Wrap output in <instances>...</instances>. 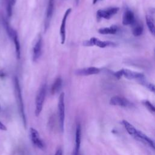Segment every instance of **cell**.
<instances>
[{
    "mask_svg": "<svg viewBox=\"0 0 155 155\" xmlns=\"http://www.w3.org/2000/svg\"><path fill=\"white\" fill-rule=\"evenodd\" d=\"M79 1H80V0H75V3H76V5H78V4H79Z\"/></svg>",
    "mask_w": 155,
    "mask_h": 155,
    "instance_id": "obj_30",
    "label": "cell"
},
{
    "mask_svg": "<svg viewBox=\"0 0 155 155\" xmlns=\"http://www.w3.org/2000/svg\"><path fill=\"white\" fill-rule=\"evenodd\" d=\"M139 140H141L142 142H144L148 145H150L152 148H153L155 150V142L148 137L147 135H145L144 133L141 132L140 131H138V136L137 139Z\"/></svg>",
    "mask_w": 155,
    "mask_h": 155,
    "instance_id": "obj_17",
    "label": "cell"
},
{
    "mask_svg": "<svg viewBox=\"0 0 155 155\" xmlns=\"http://www.w3.org/2000/svg\"><path fill=\"white\" fill-rule=\"evenodd\" d=\"M64 93L62 92L59 97L58 100V114L59 126L61 131H64V120H65V104H64Z\"/></svg>",
    "mask_w": 155,
    "mask_h": 155,
    "instance_id": "obj_3",
    "label": "cell"
},
{
    "mask_svg": "<svg viewBox=\"0 0 155 155\" xmlns=\"http://www.w3.org/2000/svg\"><path fill=\"white\" fill-rule=\"evenodd\" d=\"M11 2H12V5H14L15 4L16 0H11Z\"/></svg>",
    "mask_w": 155,
    "mask_h": 155,
    "instance_id": "obj_28",
    "label": "cell"
},
{
    "mask_svg": "<svg viewBox=\"0 0 155 155\" xmlns=\"http://www.w3.org/2000/svg\"><path fill=\"white\" fill-rule=\"evenodd\" d=\"M122 70L123 76L126 79H128L130 80L135 79L138 81L139 82L145 79L144 74L142 73L132 71L131 70L125 69V68H122Z\"/></svg>",
    "mask_w": 155,
    "mask_h": 155,
    "instance_id": "obj_7",
    "label": "cell"
},
{
    "mask_svg": "<svg viewBox=\"0 0 155 155\" xmlns=\"http://www.w3.org/2000/svg\"><path fill=\"white\" fill-rule=\"evenodd\" d=\"M136 19L134 16V13L130 10H127L122 16V24L124 25H133Z\"/></svg>",
    "mask_w": 155,
    "mask_h": 155,
    "instance_id": "obj_13",
    "label": "cell"
},
{
    "mask_svg": "<svg viewBox=\"0 0 155 155\" xmlns=\"http://www.w3.org/2000/svg\"><path fill=\"white\" fill-rule=\"evenodd\" d=\"M81 140V128L80 124H78L76 130V138H75V145L73 152V155H79L80 145Z\"/></svg>",
    "mask_w": 155,
    "mask_h": 155,
    "instance_id": "obj_14",
    "label": "cell"
},
{
    "mask_svg": "<svg viewBox=\"0 0 155 155\" xmlns=\"http://www.w3.org/2000/svg\"><path fill=\"white\" fill-rule=\"evenodd\" d=\"M154 53H155V48H154Z\"/></svg>",
    "mask_w": 155,
    "mask_h": 155,
    "instance_id": "obj_32",
    "label": "cell"
},
{
    "mask_svg": "<svg viewBox=\"0 0 155 155\" xmlns=\"http://www.w3.org/2000/svg\"><path fill=\"white\" fill-rule=\"evenodd\" d=\"M83 45L87 47H91V46L95 45L99 48H105L107 47H110V46H115L116 44L111 41H101L97 38L93 37L90 38L89 40L85 41L83 43Z\"/></svg>",
    "mask_w": 155,
    "mask_h": 155,
    "instance_id": "obj_4",
    "label": "cell"
},
{
    "mask_svg": "<svg viewBox=\"0 0 155 155\" xmlns=\"http://www.w3.org/2000/svg\"><path fill=\"white\" fill-rule=\"evenodd\" d=\"M114 76L117 79H120L123 76L122 69H120V70H118L117 71L115 72V73H114Z\"/></svg>",
    "mask_w": 155,
    "mask_h": 155,
    "instance_id": "obj_25",
    "label": "cell"
},
{
    "mask_svg": "<svg viewBox=\"0 0 155 155\" xmlns=\"http://www.w3.org/2000/svg\"><path fill=\"white\" fill-rule=\"evenodd\" d=\"M54 155H62V151L61 149L58 150Z\"/></svg>",
    "mask_w": 155,
    "mask_h": 155,
    "instance_id": "obj_27",
    "label": "cell"
},
{
    "mask_svg": "<svg viewBox=\"0 0 155 155\" xmlns=\"http://www.w3.org/2000/svg\"><path fill=\"white\" fill-rule=\"evenodd\" d=\"M62 78L61 77H58L54 80V82L51 85V90H50L51 93L52 94H54L55 93H57L58 92H59L62 87Z\"/></svg>",
    "mask_w": 155,
    "mask_h": 155,
    "instance_id": "obj_19",
    "label": "cell"
},
{
    "mask_svg": "<svg viewBox=\"0 0 155 155\" xmlns=\"http://www.w3.org/2000/svg\"><path fill=\"white\" fill-rule=\"evenodd\" d=\"M13 40V42H14V45H15V52H16V58L18 59H19L21 58V47H20V44H19V39H18V34H16L12 39Z\"/></svg>",
    "mask_w": 155,
    "mask_h": 155,
    "instance_id": "obj_21",
    "label": "cell"
},
{
    "mask_svg": "<svg viewBox=\"0 0 155 155\" xmlns=\"http://www.w3.org/2000/svg\"><path fill=\"white\" fill-rule=\"evenodd\" d=\"M110 104L111 105L122 107H131L133 104L127 99L119 96H114L110 99Z\"/></svg>",
    "mask_w": 155,
    "mask_h": 155,
    "instance_id": "obj_8",
    "label": "cell"
},
{
    "mask_svg": "<svg viewBox=\"0 0 155 155\" xmlns=\"http://www.w3.org/2000/svg\"><path fill=\"white\" fill-rule=\"evenodd\" d=\"M146 23L150 33L154 36H155V24L154 23L153 19L151 18V16L149 15L146 16Z\"/></svg>",
    "mask_w": 155,
    "mask_h": 155,
    "instance_id": "obj_20",
    "label": "cell"
},
{
    "mask_svg": "<svg viewBox=\"0 0 155 155\" xmlns=\"http://www.w3.org/2000/svg\"><path fill=\"white\" fill-rule=\"evenodd\" d=\"M71 12V8H68L64 13V15L63 16L62 22L60 25L59 28V35L61 37V42L62 44H64L65 42V38H66V23L67 20L68 18V15L70 14Z\"/></svg>",
    "mask_w": 155,
    "mask_h": 155,
    "instance_id": "obj_6",
    "label": "cell"
},
{
    "mask_svg": "<svg viewBox=\"0 0 155 155\" xmlns=\"http://www.w3.org/2000/svg\"><path fill=\"white\" fill-rule=\"evenodd\" d=\"M132 33L134 36H140L143 31V25L140 21H137L132 25Z\"/></svg>",
    "mask_w": 155,
    "mask_h": 155,
    "instance_id": "obj_16",
    "label": "cell"
},
{
    "mask_svg": "<svg viewBox=\"0 0 155 155\" xmlns=\"http://www.w3.org/2000/svg\"><path fill=\"white\" fill-rule=\"evenodd\" d=\"M0 130H2V131H6L7 130V128L5 126V125H4L1 121H0Z\"/></svg>",
    "mask_w": 155,
    "mask_h": 155,
    "instance_id": "obj_26",
    "label": "cell"
},
{
    "mask_svg": "<svg viewBox=\"0 0 155 155\" xmlns=\"http://www.w3.org/2000/svg\"><path fill=\"white\" fill-rule=\"evenodd\" d=\"M119 28L115 25H113L109 27L101 28L98 30V32L102 35H114L117 33Z\"/></svg>",
    "mask_w": 155,
    "mask_h": 155,
    "instance_id": "obj_18",
    "label": "cell"
},
{
    "mask_svg": "<svg viewBox=\"0 0 155 155\" xmlns=\"http://www.w3.org/2000/svg\"><path fill=\"white\" fill-rule=\"evenodd\" d=\"M42 39L41 35L39 36L36 42H35L33 48V60L36 61L40 58L42 53Z\"/></svg>",
    "mask_w": 155,
    "mask_h": 155,
    "instance_id": "obj_11",
    "label": "cell"
},
{
    "mask_svg": "<svg viewBox=\"0 0 155 155\" xmlns=\"http://www.w3.org/2000/svg\"><path fill=\"white\" fill-rule=\"evenodd\" d=\"M98 1H100V0H93V4H95Z\"/></svg>",
    "mask_w": 155,
    "mask_h": 155,
    "instance_id": "obj_29",
    "label": "cell"
},
{
    "mask_svg": "<svg viewBox=\"0 0 155 155\" xmlns=\"http://www.w3.org/2000/svg\"><path fill=\"white\" fill-rule=\"evenodd\" d=\"M119 10V7H109L106 9H100L97 11L96 16L97 19H109L113 16L116 15Z\"/></svg>",
    "mask_w": 155,
    "mask_h": 155,
    "instance_id": "obj_5",
    "label": "cell"
},
{
    "mask_svg": "<svg viewBox=\"0 0 155 155\" xmlns=\"http://www.w3.org/2000/svg\"><path fill=\"white\" fill-rule=\"evenodd\" d=\"M30 136L32 142L39 148L43 150L44 148V144L42 140L40 139L39 133L36 130L33 128H30Z\"/></svg>",
    "mask_w": 155,
    "mask_h": 155,
    "instance_id": "obj_10",
    "label": "cell"
},
{
    "mask_svg": "<svg viewBox=\"0 0 155 155\" xmlns=\"http://www.w3.org/2000/svg\"><path fill=\"white\" fill-rule=\"evenodd\" d=\"M5 4L6 7V11L7 16L8 18H10L12 15V4L11 0H5Z\"/></svg>",
    "mask_w": 155,
    "mask_h": 155,
    "instance_id": "obj_23",
    "label": "cell"
},
{
    "mask_svg": "<svg viewBox=\"0 0 155 155\" xmlns=\"http://www.w3.org/2000/svg\"><path fill=\"white\" fill-rule=\"evenodd\" d=\"M54 0H48V5L47 8L46 12V16H45V21L44 24V30L46 31L49 27L50 23L54 11Z\"/></svg>",
    "mask_w": 155,
    "mask_h": 155,
    "instance_id": "obj_9",
    "label": "cell"
},
{
    "mask_svg": "<svg viewBox=\"0 0 155 155\" xmlns=\"http://www.w3.org/2000/svg\"><path fill=\"white\" fill-rule=\"evenodd\" d=\"M142 104L150 111L155 113V106L153 105L150 101L147 100H144L142 101Z\"/></svg>",
    "mask_w": 155,
    "mask_h": 155,
    "instance_id": "obj_24",
    "label": "cell"
},
{
    "mask_svg": "<svg viewBox=\"0 0 155 155\" xmlns=\"http://www.w3.org/2000/svg\"><path fill=\"white\" fill-rule=\"evenodd\" d=\"M0 111H1V105H0Z\"/></svg>",
    "mask_w": 155,
    "mask_h": 155,
    "instance_id": "obj_31",
    "label": "cell"
},
{
    "mask_svg": "<svg viewBox=\"0 0 155 155\" xmlns=\"http://www.w3.org/2000/svg\"><path fill=\"white\" fill-rule=\"evenodd\" d=\"M139 83L141 84L142 85H144L145 87H146L150 91H151L152 93H153L155 94V85L154 84L147 82L145 81V79Z\"/></svg>",
    "mask_w": 155,
    "mask_h": 155,
    "instance_id": "obj_22",
    "label": "cell"
},
{
    "mask_svg": "<svg viewBox=\"0 0 155 155\" xmlns=\"http://www.w3.org/2000/svg\"><path fill=\"white\" fill-rule=\"evenodd\" d=\"M122 124L124 125V127L125 128V129L127 131V132L128 133V134L137 139V136H138V131L139 130H137L132 124H131L127 120H123Z\"/></svg>",
    "mask_w": 155,
    "mask_h": 155,
    "instance_id": "obj_15",
    "label": "cell"
},
{
    "mask_svg": "<svg viewBox=\"0 0 155 155\" xmlns=\"http://www.w3.org/2000/svg\"><path fill=\"white\" fill-rule=\"evenodd\" d=\"M46 91H47V86L45 84H44L39 88L36 96L35 111L36 116H38L42 110L44 100L46 96Z\"/></svg>",
    "mask_w": 155,
    "mask_h": 155,
    "instance_id": "obj_2",
    "label": "cell"
},
{
    "mask_svg": "<svg viewBox=\"0 0 155 155\" xmlns=\"http://www.w3.org/2000/svg\"><path fill=\"white\" fill-rule=\"evenodd\" d=\"M100 71V68L95 67H90L76 70L75 73L78 76H89L99 74Z\"/></svg>",
    "mask_w": 155,
    "mask_h": 155,
    "instance_id": "obj_12",
    "label": "cell"
},
{
    "mask_svg": "<svg viewBox=\"0 0 155 155\" xmlns=\"http://www.w3.org/2000/svg\"><path fill=\"white\" fill-rule=\"evenodd\" d=\"M14 87H15V97H16V102L18 105L19 114H20V116L23 120L24 125L25 127L27 124H26V117H25V112H24V103H23L19 82L18 77H16V76L14 77Z\"/></svg>",
    "mask_w": 155,
    "mask_h": 155,
    "instance_id": "obj_1",
    "label": "cell"
}]
</instances>
